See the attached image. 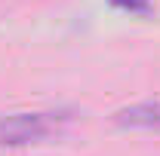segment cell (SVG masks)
<instances>
[{"mask_svg":"<svg viewBox=\"0 0 160 156\" xmlns=\"http://www.w3.org/2000/svg\"><path fill=\"white\" fill-rule=\"evenodd\" d=\"M68 110H31V113H12L0 119V147H28L62 135L71 126Z\"/></svg>","mask_w":160,"mask_h":156,"instance_id":"cell-1","label":"cell"},{"mask_svg":"<svg viewBox=\"0 0 160 156\" xmlns=\"http://www.w3.org/2000/svg\"><path fill=\"white\" fill-rule=\"evenodd\" d=\"M114 122L123 129H145V132H160V101H139L129 107H120L114 113Z\"/></svg>","mask_w":160,"mask_h":156,"instance_id":"cell-2","label":"cell"},{"mask_svg":"<svg viewBox=\"0 0 160 156\" xmlns=\"http://www.w3.org/2000/svg\"><path fill=\"white\" fill-rule=\"evenodd\" d=\"M117 9H126V12H136V16H151V0H111Z\"/></svg>","mask_w":160,"mask_h":156,"instance_id":"cell-3","label":"cell"}]
</instances>
